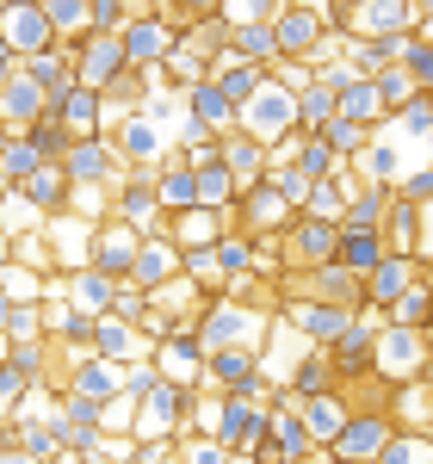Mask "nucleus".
I'll return each instance as SVG.
<instances>
[{
  "instance_id": "1",
  "label": "nucleus",
  "mask_w": 433,
  "mask_h": 464,
  "mask_svg": "<svg viewBox=\"0 0 433 464\" xmlns=\"http://www.w3.org/2000/svg\"><path fill=\"white\" fill-rule=\"evenodd\" d=\"M229 217H236V229H242V236H254V242H285L303 211L291 205L273 179H254V186H242V205H236Z\"/></svg>"
},
{
  "instance_id": "2",
  "label": "nucleus",
  "mask_w": 433,
  "mask_h": 464,
  "mask_svg": "<svg viewBox=\"0 0 433 464\" xmlns=\"http://www.w3.org/2000/svg\"><path fill=\"white\" fill-rule=\"evenodd\" d=\"M186 118V111H180ZM180 118H155V111H137L124 124H111V143L124 155V168H161L168 155H180Z\"/></svg>"
},
{
  "instance_id": "3",
  "label": "nucleus",
  "mask_w": 433,
  "mask_h": 464,
  "mask_svg": "<svg viewBox=\"0 0 433 464\" xmlns=\"http://www.w3.org/2000/svg\"><path fill=\"white\" fill-rule=\"evenodd\" d=\"M242 130H248V137H260L266 149L279 143V137H291V130H303V106H297V93H291V87H279V81H266L248 106H242Z\"/></svg>"
},
{
  "instance_id": "4",
  "label": "nucleus",
  "mask_w": 433,
  "mask_h": 464,
  "mask_svg": "<svg viewBox=\"0 0 433 464\" xmlns=\"http://www.w3.org/2000/svg\"><path fill=\"white\" fill-rule=\"evenodd\" d=\"M216 440L236 452V459H254L260 452V440L273 433V409L266 402H254V396H223L216 402Z\"/></svg>"
},
{
  "instance_id": "5",
  "label": "nucleus",
  "mask_w": 433,
  "mask_h": 464,
  "mask_svg": "<svg viewBox=\"0 0 433 464\" xmlns=\"http://www.w3.org/2000/svg\"><path fill=\"white\" fill-rule=\"evenodd\" d=\"M63 37H56V19H50V6H37V0H19V6H6L0 13V50H13V56H43V50H56Z\"/></svg>"
},
{
  "instance_id": "6",
  "label": "nucleus",
  "mask_w": 433,
  "mask_h": 464,
  "mask_svg": "<svg viewBox=\"0 0 433 464\" xmlns=\"http://www.w3.org/2000/svg\"><path fill=\"white\" fill-rule=\"evenodd\" d=\"M124 50H130V69H161L174 50H180V19L174 13H137L130 25H124Z\"/></svg>"
},
{
  "instance_id": "7",
  "label": "nucleus",
  "mask_w": 433,
  "mask_h": 464,
  "mask_svg": "<svg viewBox=\"0 0 433 464\" xmlns=\"http://www.w3.org/2000/svg\"><path fill=\"white\" fill-rule=\"evenodd\" d=\"M155 365H161V378H168V384L211 391V347H205V334H198V328H186V334H174V341H161V347H155Z\"/></svg>"
},
{
  "instance_id": "8",
  "label": "nucleus",
  "mask_w": 433,
  "mask_h": 464,
  "mask_svg": "<svg viewBox=\"0 0 433 464\" xmlns=\"http://www.w3.org/2000/svg\"><path fill=\"white\" fill-rule=\"evenodd\" d=\"M390 440H397V415H390V409H378V402H360V415H353L347 433L334 440V459H341V464H347V459L378 464Z\"/></svg>"
},
{
  "instance_id": "9",
  "label": "nucleus",
  "mask_w": 433,
  "mask_h": 464,
  "mask_svg": "<svg viewBox=\"0 0 433 464\" xmlns=\"http://www.w3.org/2000/svg\"><path fill=\"white\" fill-rule=\"evenodd\" d=\"M341 223H328V217H297V229L285 236V266L291 273H310V266H328V260H341Z\"/></svg>"
},
{
  "instance_id": "10",
  "label": "nucleus",
  "mask_w": 433,
  "mask_h": 464,
  "mask_svg": "<svg viewBox=\"0 0 433 464\" xmlns=\"http://www.w3.org/2000/svg\"><path fill=\"white\" fill-rule=\"evenodd\" d=\"M118 223L143 229V236H168V211H161V186H155V168H130V179L118 186Z\"/></svg>"
},
{
  "instance_id": "11",
  "label": "nucleus",
  "mask_w": 433,
  "mask_h": 464,
  "mask_svg": "<svg viewBox=\"0 0 433 464\" xmlns=\"http://www.w3.org/2000/svg\"><path fill=\"white\" fill-rule=\"evenodd\" d=\"M273 316H285L291 328H297V334H303L310 347H322V353L334 347V341H341V334H347V328H353V310H341V304H316V297H297V304H279Z\"/></svg>"
},
{
  "instance_id": "12",
  "label": "nucleus",
  "mask_w": 433,
  "mask_h": 464,
  "mask_svg": "<svg viewBox=\"0 0 433 464\" xmlns=\"http://www.w3.org/2000/svg\"><path fill=\"white\" fill-rule=\"evenodd\" d=\"M63 168H69L74 186H124V179H130V168H124V155H118L111 137H81Z\"/></svg>"
},
{
  "instance_id": "13",
  "label": "nucleus",
  "mask_w": 433,
  "mask_h": 464,
  "mask_svg": "<svg viewBox=\"0 0 433 464\" xmlns=\"http://www.w3.org/2000/svg\"><path fill=\"white\" fill-rule=\"evenodd\" d=\"M50 118V93L37 87L32 74H6L0 81V124H6V137H32V124Z\"/></svg>"
},
{
  "instance_id": "14",
  "label": "nucleus",
  "mask_w": 433,
  "mask_h": 464,
  "mask_svg": "<svg viewBox=\"0 0 433 464\" xmlns=\"http://www.w3.org/2000/svg\"><path fill=\"white\" fill-rule=\"evenodd\" d=\"M273 25H279V56H291V63H310V56H316V44L328 37L322 0H297V6H285Z\"/></svg>"
},
{
  "instance_id": "15",
  "label": "nucleus",
  "mask_w": 433,
  "mask_h": 464,
  "mask_svg": "<svg viewBox=\"0 0 433 464\" xmlns=\"http://www.w3.org/2000/svg\"><path fill=\"white\" fill-rule=\"evenodd\" d=\"M69 391L74 396H93V402H118L130 391V365L100 353H69Z\"/></svg>"
},
{
  "instance_id": "16",
  "label": "nucleus",
  "mask_w": 433,
  "mask_h": 464,
  "mask_svg": "<svg viewBox=\"0 0 433 464\" xmlns=\"http://www.w3.org/2000/svg\"><path fill=\"white\" fill-rule=\"evenodd\" d=\"M378 334H384V328H365V322L353 316V328L328 347V359H334V372H341V384H347V391L378 378Z\"/></svg>"
},
{
  "instance_id": "17",
  "label": "nucleus",
  "mask_w": 433,
  "mask_h": 464,
  "mask_svg": "<svg viewBox=\"0 0 433 464\" xmlns=\"http://www.w3.org/2000/svg\"><path fill=\"white\" fill-rule=\"evenodd\" d=\"M130 74V50H124V37L118 32H93L87 44H81V87H118Z\"/></svg>"
},
{
  "instance_id": "18",
  "label": "nucleus",
  "mask_w": 433,
  "mask_h": 464,
  "mask_svg": "<svg viewBox=\"0 0 433 464\" xmlns=\"http://www.w3.org/2000/svg\"><path fill=\"white\" fill-rule=\"evenodd\" d=\"M43 229H50V248H56V266H63V273H81V266H93V242H100V223H87V217L63 211V217H50Z\"/></svg>"
},
{
  "instance_id": "19",
  "label": "nucleus",
  "mask_w": 433,
  "mask_h": 464,
  "mask_svg": "<svg viewBox=\"0 0 433 464\" xmlns=\"http://www.w3.org/2000/svg\"><path fill=\"white\" fill-rule=\"evenodd\" d=\"M137 254H143V229H130V223H100V242H93V266L100 273H111L118 285L137 273Z\"/></svg>"
},
{
  "instance_id": "20",
  "label": "nucleus",
  "mask_w": 433,
  "mask_h": 464,
  "mask_svg": "<svg viewBox=\"0 0 433 464\" xmlns=\"http://www.w3.org/2000/svg\"><path fill=\"white\" fill-rule=\"evenodd\" d=\"M50 111L74 130V143H81V137H111V111H106V93H100V87H69Z\"/></svg>"
},
{
  "instance_id": "21",
  "label": "nucleus",
  "mask_w": 433,
  "mask_h": 464,
  "mask_svg": "<svg viewBox=\"0 0 433 464\" xmlns=\"http://www.w3.org/2000/svg\"><path fill=\"white\" fill-rule=\"evenodd\" d=\"M236 229V217L229 211H211V205H192V211L168 217V236L180 242V254H198V248H216L223 236Z\"/></svg>"
},
{
  "instance_id": "22",
  "label": "nucleus",
  "mask_w": 433,
  "mask_h": 464,
  "mask_svg": "<svg viewBox=\"0 0 433 464\" xmlns=\"http://www.w3.org/2000/svg\"><path fill=\"white\" fill-rule=\"evenodd\" d=\"M93 353H100V359H118V365H137V359H155V341L143 334V322L100 316V328H93Z\"/></svg>"
},
{
  "instance_id": "23",
  "label": "nucleus",
  "mask_w": 433,
  "mask_h": 464,
  "mask_svg": "<svg viewBox=\"0 0 433 464\" xmlns=\"http://www.w3.org/2000/svg\"><path fill=\"white\" fill-rule=\"evenodd\" d=\"M180 273H186L180 242H174V236H143V254H137V273H130V279H137V285L155 297L161 285H174Z\"/></svg>"
},
{
  "instance_id": "24",
  "label": "nucleus",
  "mask_w": 433,
  "mask_h": 464,
  "mask_svg": "<svg viewBox=\"0 0 433 464\" xmlns=\"http://www.w3.org/2000/svg\"><path fill=\"white\" fill-rule=\"evenodd\" d=\"M421 25V6L415 0H360V19H353V37H402Z\"/></svg>"
},
{
  "instance_id": "25",
  "label": "nucleus",
  "mask_w": 433,
  "mask_h": 464,
  "mask_svg": "<svg viewBox=\"0 0 433 464\" xmlns=\"http://www.w3.org/2000/svg\"><path fill=\"white\" fill-rule=\"evenodd\" d=\"M421 279H428V266H421L415 254H390V260H384V266H378V273L365 279V304L390 310L402 291H409V285H421Z\"/></svg>"
},
{
  "instance_id": "26",
  "label": "nucleus",
  "mask_w": 433,
  "mask_h": 464,
  "mask_svg": "<svg viewBox=\"0 0 433 464\" xmlns=\"http://www.w3.org/2000/svg\"><path fill=\"white\" fill-rule=\"evenodd\" d=\"M186 118H198L205 130H216V137H236V130H242V106H236L216 81H205V87L186 93Z\"/></svg>"
},
{
  "instance_id": "27",
  "label": "nucleus",
  "mask_w": 433,
  "mask_h": 464,
  "mask_svg": "<svg viewBox=\"0 0 433 464\" xmlns=\"http://www.w3.org/2000/svg\"><path fill=\"white\" fill-rule=\"evenodd\" d=\"M353 415H360V396H353V391H334V396L303 402V421H310V433H316V446H328V452H334V440L347 433Z\"/></svg>"
},
{
  "instance_id": "28",
  "label": "nucleus",
  "mask_w": 433,
  "mask_h": 464,
  "mask_svg": "<svg viewBox=\"0 0 433 464\" xmlns=\"http://www.w3.org/2000/svg\"><path fill=\"white\" fill-rule=\"evenodd\" d=\"M155 186H161V211L168 217H180L198 205V168L186 161V155H168L161 168H155Z\"/></svg>"
},
{
  "instance_id": "29",
  "label": "nucleus",
  "mask_w": 433,
  "mask_h": 464,
  "mask_svg": "<svg viewBox=\"0 0 433 464\" xmlns=\"http://www.w3.org/2000/svg\"><path fill=\"white\" fill-rule=\"evenodd\" d=\"M69 304L81 316H111L118 310V279L100 273V266H81V273H69Z\"/></svg>"
},
{
  "instance_id": "30",
  "label": "nucleus",
  "mask_w": 433,
  "mask_h": 464,
  "mask_svg": "<svg viewBox=\"0 0 433 464\" xmlns=\"http://www.w3.org/2000/svg\"><path fill=\"white\" fill-rule=\"evenodd\" d=\"M347 186H353V205H347V223L341 229H378L384 236V217L397 205V186H360L353 174H347Z\"/></svg>"
},
{
  "instance_id": "31",
  "label": "nucleus",
  "mask_w": 433,
  "mask_h": 464,
  "mask_svg": "<svg viewBox=\"0 0 433 464\" xmlns=\"http://www.w3.org/2000/svg\"><path fill=\"white\" fill-rule=\"evenodd\" d=\"M19 192H25V198H32V205H37L43 217H63V211H69L74 179H69V168H63V161H43V168H37V174L25 179Z\"/></svg>"
},
{
  "instance_id": "32",
  "label": "nucleus",
  "mask_w": 433,
  "mask_h": 464,
  "mask_svg": "<svg viewBox=\"0 0 433 464\" xmlns=\"http://www.w3.org/2000/svg\"><path fill=\"white\" fill-rule=\"evenodd\" d=\"M211 56H198V50H192V44H186L180 37V50H174V56H168V63H161V69H155V81H161V87H174V93H192V87H205V81H211Z\"/></svg>"
},
{
  "instance_id": "33",
  "label": "nucleus",
  "mask_w": 433,
  "mask_h": 464,
  "mask_svg": "<svg viewBox=\"0 0 433 464\" xmlns=\"http://www.w3.org/2000/svg\"><path fill=\"white\" fill-rule=\"evenodd\" d=\"M384 260H390V236H378V229H347V236H341V266H347V273L371 279Z\"/></svg>"
},
{
  "instance_id": "34",
  "label": "nucleus",
  "mask_w": 433,
  "mask_h": 464,
  "mask_svg": "<svg viewBox=\"0 0 433 464\" xmlns=\"http://www.w3.org/2000/svg\"><path fill=\"white\" fill-rule=\"evenodd\" d=\"M273 440H279V452H285V464H303L316 459L322 446H316V433H310V421H303V409H273Z\"/></svg>"
},
{
  "instance_id": "35",
  "label": "nucleus",
  "mask_w": 433,
  "mask_h": 464,
  "mask_svg": "<svg viewBox=\"0 0 433 464\" xmlns=\"http://www.w3.org/2000/svg\"><path fill=\"white\" fill-rule=\"evenodd\" d=\"M211 81L223 87V93H229V100H236V106H248L254 93L273 81V69H260V63H242V56H223V63L211 69Z\"/></svg>"
},
{
  "instance_id": "36",
  "label": "nucleus",
  "mask_w": 433,
  "mask_h": 464,
  "mask_svg": "<svg viewBox=\"0 0 433 464\" xmlns=\"http://www.w3.org/2000/svg\"><path fill=\"white\" fill-rule=\"evenodd\" d=\"M223 161L236 168L242 186H254V179H266V168H273V149L260 143V137H248V130H236V137H223Z\"/></svg>"
},
{
  "instance_id": "37",
  "label": "nucleus",
  "mask_w": 433,
  "mask_h": 464,
  "mask_svg": "<svg viewBox=\"0 0 433 464\" xmlns=\"http://www.w3.org/2000/svg\"><path fill=\"white\" fill-rule=\"evenodd\" d=\"M198 205H211V211H236L242 205V179H236V168L223 155L198 168Z\"/></svg>"
},
{
  "instance_id": "38",
  "label": "nucleus",
  "mask_w": 433,
  "mask_h": 464,
  "mask_svg": "<svg viewBox=\"0 0 433 464\" xmlns=\"http://www.w3.org/2000/svg\"><path fill=\"white\" fill-rule=\"evenodd\" d=\"M384 236H390V254H415L421 248V205L397 192V205L384 217ZM415 260H421V254H415Z\"/></svg>"
},
{
  "instance_id": "39",
  "label": "nucleus",
  "mask_w": 433,
  "mask_h": 464,
  "mask_svg": "<svg viewBox=\"0 0 433 464\" xmlns=\"http://www.w3.org/2000/svg\"><path fill=\"white\" fill-rule=\"evenodd\" d=\"M0 248H6V260H19V266H37V273H63V266H56V248H50V229L0 236Z\"/></svg>"
},
{
  "instance_id": "40",
  "label": "nucleus",
  "mask_w": 433,
  "mask_h": 464,
  "mask_svg": "<svg viewBox=\"0 0 433 464\" xmlns=\"http://www.w3.org/2000/svg\"><path fill=\"white\" fill-rule=\"evenodd\" d=\"M0 334L6 341H50V304H6Z\"/></svg>"
},
{
  "instance_id": "41",
  "label": "nucleus",
  "mask_w": 433,
  "mask_h": 464,
  "mask_svg": "<svg viewBox=\"0 0 433 464\" xmlns=\"http://www.w3.org/2000/svg\"><path fill=\"white\" fill-rule=\"evenodd\" d=\"M37 168H43V155L32 149V137H6V143H0V186H6V192H19Z\"/></svg>"
},
{
  "instance_id": "42",
  "label": "nucleus",
  "mask_w": 433,
  "mask_h": 464,
  "mask_svg": "<svg viewBox=\"0 0 433 464\" xmlns=\"http://www.w3.org/2000/svg\"><path fill=\"white\" fill-rule=\"evenodd\" d=\"M186 44H192L198 56H211V63H223V56L236 50V19H229V13H211V19H198V25L186 32Z\"/></svg>"
},
{
  "instance_id": "43",
  "label": "nucleus",
  "mask_w": 433,
  "mask_h": 464,
  "mask_svg": "<svg viewBox=\"0 0 433 464\" xmlns=\"http://www.w3.org/2000/svg\"><path fill=\"white\" fill-rule=\"evenodd\" d=\"M229 56L273 69V63H279V25H236V50H229Z\"/></svg>"
},
{
  "instance_id": "44",
  "label": "nucleus",
  "mask_w": 433,
  "mask_h": 464,
  "mask_svg": "<svg viewBox=\"0 0 433 464\" xmlns=\"http://www.w3.org/2000/svg\"><path fill=\"white\" fill-rule=\"evenodd\" d=\"M390 322H397V328H421V334H428V328H433V279H421V285L402 291L397 304H390Z\"/></svg>"
},
{
  "instance_id": "45",
  "label": "nucleus",
  "mask_w": 433,
  "mask_h": 464,
  "mask_svg": "<svg viewBox=\"0 0 433 464\" xmlns=\"http://www.w3.org/2000/svg\"><path fill=\"white\" fill-rule=\"evenodd\" d=\"M50 19H56V37L63 44H81V37H93V0H50Z\"/></svg>"
},
{
  "instance_id": "46",
  "label": "nucleus",
  "mask_w": 433,
  "mask_h": 464,
  "mask_svg": "<svg viewBox=\"0 0 433 464\" xmlns=\"http://www.w3.org/2000/svg\"><path fill=\"white\" fill-rule=\"evenodd\" d=\"M322 143L334 149L341 161H360L365 149L378 143V130H371V124H353V118H334V124H328V130H322Z\"/></svg>"
},
{
  "instance_id": "47",
  "label": "nucleus",
  "mask_w": 433,
  "mask_h": 464,
  "mask_svg": "<svg viewBox=\"0 0 433 464\" xmlns=\"http://www.w3.org/2000/svg\"><path fill=\"white\" fill-rule=\"evenodd\" d=\"M32 149L43 155V161H69V149H74V130L63 124V118H56V111H50L43 124H32Z\"/></svg>"
},
{
  "instance_id": "48",
  "label": "nucleus",
  "mask_w": 433,
  "mask_h": 464,
  "mask_svg": "<svg viewBox=\"0 0 433 464\" xmlns=\"http://www.w3.org/2000/svg\"><path fill=\"white\" fill-rule=\"evenodd\" d=\"M378 464H433V433H415V428H397V440L384 446Z\"/></svg>"
},
{
  "instance_id": "49",
  "label": "nucleus",
  "mask_w": 433,
  "mask_h": 464,
  "mask_svg": "<svg viewBox=\"0 0 433 464\" xmlns=\"http://www.w3.org/2000/svg\"><path fill=\"white\" fill-rule=\"evenodd\" d=\"M378 93H384L390 118H402V111L421 100V87H415V74H409V69H384V74H378Z\"/></svg>"
},
{
  "instance_id": "50",
  "label": "nucleus",
  "mask_w": 433,
  "mask_h": 464,
  "mask_svg": "<svg viewBox=\"0 0 433 464\" xmlns=\"http://www.w3.org/2000/svg\"><path fill=\"white\" fill-rule=\"evenodd\" d=\"M180 459L186 464H236V452L216 433H180Z\"/></svg>"
},
{
  "instance_id": "51",
  "label": "nucleus",
  "mask_w": 433,
  "mask_h": 464,
  "mask_svg": "<svg viewBox=\"0 0 433 464\" xmlns=\"http://www.w3.org/2000/svg\"><path fill=\"white\" fill-rule=\"evenodd\" d=\"M266 179H273V186L285 192V198L297 205V211H303V205H310V192H316V179L303 174V168H266Z\"/></svg>"
},
{
  "instance_id": "52",
  "label": "nucleus",
  "mask_w": 433,
  "mask_h": 464,
  "mask_svg": "<svg viewBox=\"0 0 433 464\" xmlns=\"http://www.w3.org/2000/svg\"><path fill=\"white\" fill-rule=\"evenodd\" d=\"M149 310H155V297H149V291L137 285V279H124V285H118V310H111V316H124V322H143Z\"/></svg>"
},
{
  "instance_id": "53",
  "label": "nucleus",
  "mask_w": 433,
  "mask_h": 464,
  "mask_svg": "<svg viewBox=\"0 0 433 464\" xmlns=\"http://www.w3.org/2000/svg\"><path fill=\"white\" fill-rule=\"evenodd\" d=\"M402 69L415 74V87H421V93H433V44H428V37H415V44H409Z\"/></svg>"
},
{
  "instance_id": "54",
  "label": "nucleus",
  "mask_w": 433,
  "mask_h": 464,
  "mask_svg": "<svg viewBox=\"0 0 433 464\" xmlns=\"http://www.w3.org/2000/svg\"><path fill=\"white\" fill-rule=\"evenodd\" d=\"M273 81H279V87H291V93H303V87H316V69H310V63L279 56V63H273Z\"/></svg>"
},
{
  "instance_id": "55",
  "label": "nucleus",
  "mask_w": 433,
  "mask_h": 464,
  "mask_svg": "<svg viewBox=\"0 0 433 464\" xmlns=\"http://www.w3.org/2000/svg\"><path fill=\"white\" fill-rule=\"evenodd\" d=\"M211 13H229V0H174L180 32H192V25H198V19H211Z\"/></svg>"
},
{
  "instance_id": "56",
  "label": "nucleus",
  "mask_w": 433,
  "mask_h": 464,
  "mask_svg": "<svg viewBox=\"0 0 433 464\" xmlns=\"http://www.w3.org/2000/svg\"><path fill=\"white\" fill-rule=\"evenodd\" d=\"M402 198H415V205H433V161L428 168H409V179L397 186Z\"/></svg>"
},
{
  "instance_id": "57",
  "label": "nucleus",
  "mask_w": 433,
  "mask_h": 464,
  "mask_svg": "<svg viewBox=\"0 0 433 464\" xmlns=\"http://www.w3.org/2000/svg\"><path fill=\"white\" fill-rule=\"evenodd\" d=\"M421 266H433V205H421Z\"/></svg>"
},
{
  "instance_id": "58",
  "label": "nucleus",
  "mask_w": 433,
  "mask_h": 464,
  "mask_svg": "<svg viewBox=\"0 0 433 464\" xmlns=\"http://www.w3.org/2000/svg\"><path fill=\"white\" fill-rule=\"evenodd\" d=\"M0 464H43V459H32L25 446H0Z\"/></svg>"
},
{
  "instance_id": "59",
  "label": "nucleus",
  "mask_w": 433,
  "mask_h": 464,
  "mask_svg": "<svg viewBox=\"0 0 433 464\" xmlns=\"http://www.w3.org/2000/svg\"><path fill=\"white\" fill-rule=\"evenodd\" d=\"M56 464H93V459H87V452H63Z\"/></svg>"
},
{
  "instance_id": "60",
  "label": "nucleus",
  "mask_w": 433,
  "mask_h": 464,
  "mask_svg": "<svg viewBox=\"0 0 433 464\" xmlns=\"http://www.w3.org/2000/svg\"><path fill=\"white\" fill-rule=\"evenodd\" d=\"M428 347H433V328H428Z\"/></svg>"
},
{
  "instance_id": "61",
  "label": "nucleus",
  "mask_w": 433,
  "mask_h": 464,
  "mask_svg": "<svg viewBox=\"0 0 433 464\" xmlns=\"http://www.w3.org/2000/svg\"><path fill=\"white\" fill-rule=\"evenodd\" d=\"M347 464H365V459H347Z\"/></svg>"
},
{
  "instance_id": "62",
  "label": "nucleus",
  "mask_w": 433,
  "mask_h": 464,
  "mask_svg": "<svg viewBox=\"0 0 433 464\" xmlns=\"http://www.w3.org/2000/svg\"><path fill=\"white\" fill-rule=\"evenodd\" d=\"M428 279H433V273H428Z\"/></svg>"
},
{
  "instance_id": "63",
  "label": "nucleus",
  "mask_w": 433,
  "mask_h": 464,
  "mask_svg": "<svg viewBox=\"0 0 433 464\" xmlns=\"http://www.w3.org/2000/svg\"><path fill=\"white\" fill-rule=\"evenodd\" d=\"M428 273H433V266H428Z\"/></svg>"
}]
</instances>
